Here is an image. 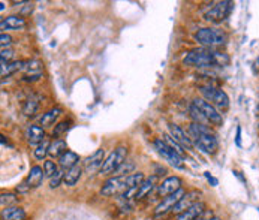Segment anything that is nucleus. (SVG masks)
Masks as SVG:
<instances>
[{
    "label": "nucleus",
    "mask_w": 259,
    "mask_h": 220,
    "mask_svg": "<svg viewBox=\"0 0 259 220\" xmlns=\"http://www.w3.org/2000/svg\"><path fill=\"white\" fill-rule=\"evenodd\" d=\"M0 11H2V12L5 11V2H2V3H0Z\"/></svg>",
    "instance_id": "ea45409f"
},
{
    "label": "nucleus",
    "mask_w": 259,
    "mask_h": 220,
    "mask_svg": "<svg viewBox=\"0 0 259 220\" xmlns=\"http://www.w3.org/2000/svg\"><path fill=\"white\" fill-rule=\"evenodd\" d=\"M18 202V195L17 193H2V196H0V205H2V208H8V207H14L15 204Z\"/></svg>",
    "instance_id": "bb28decb"
},
{
    "label": "nucleus",
    "mask_w": 259,
    "mask_h": 220,
    "mask_svg": "<svg viewBox=\"0 0 259 220\" xmlns=\"http://www.w3.org/2000/svg\"><path fill=\"white\" fill-rule=\"evenodd\" d=\"M189 111H190V117L193 119V122L195 123H199V125H205L207 123V120L204 119V116L198 111L196 109V106L193 105V103H190V106H189Z\"/></svg>",
    "instance_id": "473e14b6"
},
{
    "label": "nucleus",
    "mask_w": 259,
    "mask_h": 220,
    "mask_svg": "<svg viewBox=\"0 0 259 220\" xmlns=\"http://www.w3.org/2000/svg\"><path fill=\"white\" fill-rule=\"evenodd\" d=\"M202 220H220L219 217H209V219H202Z\"/></svg>",
    "instance_id": "a19ab883"
},
{
    "label": "nucleus",
    "mask_w": 259,
    "mask_h": 220,
    "mask_svg": "<svg viewBox=\"0 0 259 220\" xmlns=\"http://www.w3.org/2000/svg\"><path fill=\"white\" fill-rule=\"evenodd\" d=\"M48 150H49V144L48 141H43L42 144H39L35 150H33V154L38 160H42L48 156Z\"/></svg>",
    "instance_id": "c85d7f7f"
},
{
    "label": "nucleus",
    "mask_w": 259,
    "mask_h": 220,
    "mask_svg": "<svg viewBox=\"0 0 259 220\" xmlns=\"http://www.w3.org/2000/svg\"><path fill=\"white\" fill-rule=\"evenodd\" d=\"M26 26V20L23 17H18V15H11V17H6L0 21V27H2L3 33L5 30H20V29H24Z\"/></svg>",
    "instance_id": "6ab92c4d"
},
{
    "label": "nucleus",
    "mask_w": 259,
    "mask_h": 220,
    "mask_svg": "<svg viewBox=\"0 0 259 220\" xmlns=\"http://www.w3.org/2000/svg\"><path fill=\"white\" fill-rule=\"evenodd\" d=\"M258 129H259V125H258Z\"/></svg>",
    "instance_id": "37998d69"
},
{
    "label": "nucleus",
    "mask_w": 259,
    "mask_h": 220,
    "mask_svg": "<svg viewBox=\"0 0 259 220\" xmlns=\"http://www.w3.org/2000/svg\"><path fill=\"white\" fill-rule=\"evenodd\" d=\"M126 156H128V148L120 145L117 148H114L108 157L105 159V162H103L102 168H100V174L102 176H110V174H114L122 165L126 162Z\"/></svg>",
    "instance_id": "423d86ee"
},
{
    "label": "nucleus",
    "mask_w": 259,
    "mask_h": 220,
    "mask_svg": "<svg viewBox=\"0 0 259 220\" xmlns=\"http://www.w3.org/2000/svg\"><path fill=\"white\" fill-rule=\"evenodd\" d=\"M38 106H39V102L36 97H29L26 102H24V106H23V114L26 117H32L35 116V113L38 111Z\"/></svg>",
    "instance_id": "a878e982"
},
{
    "label": "nucleus",
    "mask_w": 259,
    "mask_h": 220,
    "mask_svg": "<svg viewBox=\"0 0 259 220\" xmlns=\"http://www.w3.org/2000/svg\"><path fill=\"white\" fill-rule=\"evenodd\" d=\"M198 90L207 102H210L216 108H220V109L229 108V96L223 90H220L212 84H202L198 87Z\"/></svg>",
    "instance_id": "39448f33"
},
{
    "label": "nucleus",
    "mask_w": 259,
    "mask_h": 220,
    "mask_svg": "<svg viewBox=\"0 0 259 220\" xmlns=\"http://www.w3.org/2000/svg\"><path fill=\"white\" fill-rule=\"evenodd\" d=\"M162 139H164V141H165L168 145H171V147H173V148H174L177 153H180V154L184 157V153H186V151L183 150V145H181V144H178V142H177V141H175V139H174L171 135H164V138H162Z\"/></svg>",
    "instance_id": "2f4dec72"
},
{
    "label": "nucleus",
    "mask_w": 259,
    "mask_h": 220,
    "mask_svg": "<svg viewBox=\"0 0 259 220\" xmlns=\"http://www.w3.org/2000/svg\"><path fill=\"white\" fill-rule=\"evenodd\" d=\"M105 150L99 148L96 150L91 156H88L84 162H83V168L87 174H94L96 171H100L103 162H105Z\"/></svg>",
    "instance_id": "9b49d317"
},
{
    "label": "nucleus",
    "mask_w": 259,
    "mask_h": 220,
    "mask_svg": "<svg viewBox=\"0 0 259 220\" xmlns=\"http://www.w3.org/2000/svg\"><path fill=\"white\" fill-rule=\"evenodd\" d=\"M184 193H186V192H184L183 189H180L178 192H175V193H173V195H168V196L162 198V201L158 204V207L154 208V216H164L165 213L173 211L174 207L180 202V199L183 198Z\"/></svg>",
    "instance_id": "9d476101"
},
{
    "label": "nucleus",
    "mask_w": 259,
    "mask_h": 220,
    "mask_svg": "<svg viewBox=\"0 0 259 220\" xmlns=\"http://www.w3.org/2000/svg\"><path fill=\"white\" fill-rule=\"evenodd\" d=\"M204 213H205V205L202 202H196L186 211L180 213L177 216V220H199Z\"/></svg>",
    "instance_id": "f3484780"
},
{
    "label": "nucleus",
    "mask_w": 259,
    "mask_h": 220,
    "mask_svg": "<svg viewBox=\"0 0 259 220\" xmlns=\"http://www.w3.org/2000/svg\"><path fill=\"white\" fill-rule=\"evenodd\" d=\"M62 113H63V109H62L60 106H56V108L48 109V111H46L45 114L41 116L39 125H41L42 128H51V126H53V125L57 122V119L60 117Z\"/></svg>",
    "instance_id": "a211bd4d"
},
{
    "label": "nucleus",
    "mask_w": 259,
    "mask_h": 220,
    "mask_svg": "<svg viewBox=\"0 0 259 220\" xmlns=\"http://www.w3.org/2000/svg\"><path fill=\"white\" fill-rule=\"evenodd\" d=\"M29 190H30V189L26 186V183H24V181H23L21 184H18V186H17V192H18V193H27Z\"/></svg>",
    "instance_id": "58836bf2"
},
{
    "label": "nucleus",
    "mask_w": 259,
    "mask_h": 220,
    "mask_svg": "<svg viewBox=\"0 0 259 220\" xmlns=\"http://www.w3.org/2000/svg\"><path fill=\"white\" fill-rule=\"evenodd\" d=\"M192 103L204 116L207 123H210L213 126H222L223 125V117H222V114L219 113V109L215 105H212L210 102H207L205 99H195Z\"/></svg>",
    "instance_id": "6e6552de"
},
{
    "label": "nucleus",
    "mask_w": 259,
    "mask_h": 220,
    "mask_svg": "<svg viewBox=\"0 0 259 220\" xmlns=\"http://www.w3.org/2000/svg\"><path fill=\"white\" fill-rule=\"evenodd\" d=\"M63 178H65V173L63 171H59L53 178L49 180V187L51 189H57L60 186V183L63 181Z\"/></svg>",
    "instance_id": "72a5a7b5"
},
{
    "label": "nucleus",
    "mask_w": 259,
    "mask_h": 220,
    "mask_svg": "<svg viewBox=\"0 0 259 220\" xmlns=\"http://www.w3.org/2000/svg\"><path fill=\"white\" fill-rule=\"evenodd\" d=\"M181 186H183V180H181L180 177H177V176H173V177L165 178V180L159 184L158 193H159L162 198H165V196H168V195H173V193L178 192V190L181 189Z\"/></svg>",
    "instance_id": "f8f14e48"
},
{
    "label": "nucleus",
    "mask_w": 259,
    "mask_h": 220,
    "mask_svg": "<svg viewBox=\"0 0 259 220\" xmlns=\"http://www.w3.org/2000/svg\"><path fill=\"white\" fill-rule=\"evenodd\" d=\"M187 135L190 136L192 142L205 154H215L219 150V141L212 133L209 126L193 122L187 128Z\"/></svg>",
    "instance_id": "f03ea898"
},
{
    "label": "nucleus",
    "mask_w": 259,
    "mask_h": 220,
    "mask_svg": "<svg viewBox=\"0 0 259 220\" xmlns=\"http://www.w3.org/2000/svg\"><path fill=\"white\" fill-rule=\"evenodd\" d=\"M0 45H2V49L9 48V46L12 45V36L2 32V35H0Z\"/></svg>",
    "instance_id": "f704fd0d"
},
{
    "label": "nucleus",
    "mask_w": 259,
    "mask_h": 220,
    "mask_svg": "<svg viewBox=\"0 0 259 220\" xmlns=\"http://www.w3.org/2000/svg\"><path fill=\"white\" fill-rule=\"evenodd\" d=\"M195 41L205 48L222 46L228 42V35L225 30L217 27H202L193 35Z\"/></svg>",
    "instance_id": "7ed1b4c3"
},
{
    "label": "nucleus",
    "mask_w": 259,
    "mask_h": 220,
    "mask_svg": "<svg viewBox=\"0 0 259 220\" xmlns=\"http://www.w3.org/2000/svg\"><path fill=\"white\" fill-rule=\"evenodd\" d=\"M23 66H24V60H20V62H11V63H6V62H2V68H0V74L2 77H9L18 71H23Z\"/></svg>",
    "instance_id": "393cba45"
},
{
    "label": "nucleus",
    "mask_w": 259,
    "mask_h": 220,
    "mask_svg": "<svg viewBox=\"0 0 259 220\" xmlns=\"http://www.w3.org/2000/svg\"><path fill=\"white\" fill-rule=\"evenodd\" d=\"M71 128V122L65 120V122H60L57 126H54V131H53V138H59L62 136L63 133L68 132V129Z\"/></svg>",
    "instance_id": "7c9ffc66"
},
{
    "label": "nucleus",
    "mask_w": 259,
    "mask_h": 220,
    "mask_svg": "<svg viewBox=\"0 0 259 220\" xmlns=\"http://www.w3.org/2000/svg\"><path fill=\"white\" fill-rule=\"evenodd\" d=\"M168 131H170V135L178 142V144H181L183 147H187V148H192V145H193V142H192V139H190V136L178 126V125H174V123H170L168 125Z\"/></svg>",
    "instance_id": "2eb2a0df"
},
{
    "label": "nucleus",
    "mask_w": 259,
    "mask_h": 220,
    "mask_svg": "<svg viewBox=\"0 0 259 220\" xmlns=\"http://www.w3.org/2000/svg\"><path fill=\"white\" fill-rule=\"evenodd\" d=\"M204 177L207 178V181H209L212 186H217V184H219V181H217V180H216L210 173H204Z\"/></svg>",
    "instance_id": "e433bc0d"
},
{
    "label": "nucleus",
    "mask_w": 259,
    "mask_h": 220,
    "mask_svg": "<svg viewBox=\"0 0 259 220\" xmlns=\"http://www.w3.org/2000/svg\"><path fill=\"white\" fill-rule=\"evenodd\" d=\"M128 190V176L123 177H111L103 183L100 189V195L103 196H116L123 195Z\"/></svg>",
    "instance_id": "1a4fd4ad"
},
{
    "label": "nucleus",
    "mask_w": 259,
    "mask_h": 220,
    "mask_svg": "<svg viewBox=\"0 0 259 220\" xmlns=\"http://www.w3.org/2000/svg\"><path fill=\"white\" fill-rule=\"evenodd\" d=\"M43 177H45L43 170H42L41 167H38V165H35V167L30 168L29 176H27V178L24 180V183H26V186L32 190V189H36V187H39V186L42 184Z\"/></svg>",
    "instance_id": "dca6fc26"
},
{
    "label": "nucleus",
    "mask_w": 259,
    "mask_h": 220,
    "mask_svg": "<svg viewBox=\"0 0 259 220\" xmlns=\"http://www.w3.org/2000/svg\"><path fill=\"white\" fill-rule=\"evenodd\" d=\"M14 57V51L11 48H6V49H2V56H0V59H2V62H6V63H11L9 60Z\"/></svg>",
    "instance_id": "c9c22d12"
},
{
    "label": "nucleus",
    "mask_w": 259,
    "mask_h": 220,
    "mask_svg": "<svg viewBox=\"0 0 259 220\" xmlns=\"http://www.w3.org/2000/svg\"><path fill=\"white\" fill-rule=\"evenodd\" d=\"M235 144L237 147H241V128L237 126V135H235Z\"/></svg>",
    "instance_id": "4c0bfd02"
},
{
    "label": "nucleus",
    "mask_w": 259,
    "mask_h": 220,
    "mask_svg": "<svg viewBox=\"0 0 259 220\" xmlns=\"http://www.w3.org/2000/svg\"><path fill=\"white\" fill-rule=\"evenodd\" d=\"M153 147H154V150L158 151V154L165 162H168L171 167H174L175 170H186V167H184V157L180 153H177L171 145H168L164 139H161V138L154 139Z\"/></svg>",
    "instance_id": "20e7f679"
},
{
    "label": "nucleus",
    "mask_w": 259,
    "mask_h": 220,
    "mask_svg": "<svg viewBox=\"0 0 259 220\" xmlns=\"http://www.w3.org/2000/svg\"><path fill=\"white\" fill-rule=\"evenodd\" d=\"M229 56L222 51H217L215 48H193L186 52L183 57V63L190 68H215V66H228L229 65Z\"/></svg>",
    "instance_id": "f257e3e1"
},
{
    "label": "nucleus",
    "mask_w": 259,
    "mask_h": 220,
    "mask_svg": "<svg viewBox=\"0 0 259 220\" xmlns=\"http://www.w3.org/2000/svg\"><path fill=\"white\" fill-rule=\"evenodd\" d=\"M43 173H45V177H46V178H49V180L53 178V177L59 173L56 162H53V160H45V163H43Z\"/></svg>",
    "instance_id": "cd10ccee"
},
{
    "label": "nucleus",
    "mask_w": 259,
    "mask_h": 220,
    "mask_svg": "<svg viewBox=\"0 0 259 220\" xmlns=\"http://www.w3.org/2000/svg\"><path fill=\"white\" fill-rule=\"evenodd\" d=\"M26 211L21 207H8L2 210V220H24Z\"/></svg>",
    "instance_id": "412c9836"
},
{
    "label": "nucleus",
    "mask_w": 259,
    "mask_h": 220,
    "mask_svg": "<svg viewBox=\"0 0 259 220\" xmlns=\"http://www.w3.org/2000/svg\"><path fill=\"white\" fill-rule=\"evenodd\" d=\"M81 174H83V168L80 167V165H75L74 168L68 170L65 173V178H63L65 186H69V187L75 186L78 183V180L81 178Z\"/></svg>",
    "instance_id": "4be33fe9"
},
{
    "label": "nucleus",
    "mask_w": 259,
    "mask_h": 220,
    "mask_svg": "<svg viewBox=\"0 0 259 220\" xmlns=\"http://www.w3.org/2000/svg\"><path fill=\"white\" fill-rule=\"evenodd\" d=\"M258 213H259V208H258Z\"/></svg>",
    "instance_id": "79ce46f5"
},
{
    "label": "nucleus",
    "mask_w": 259,
    "mask_h": 220,
    "mask_svg": "<svg viewBox=\"0 0 259 220\" xmlns=\"http://www.w3.org/2000/svg\"><path fill=\"white\" fill-rule=\"evenodd\" d=\"M135 168V165L132 162H125L122 167L114 173V177H123V176H130V171Z\"/></svg>",
    "instance_id": "c756f323"
},
{
    "label": "nucleus",
    "mask_w": 259,
    "mask_h": 220,
    "mask_svg": "<svg viewBox=\"0 0 259 220\" xmlns=\"http://www.w3.org/2000/svg\"><path fill=\"white\" fill-rule=\"evenodd\" d=\"M26 141L30 145H39L45 141V131L43 128L38 126V125H29L26 132H24Z\"/></svg>",
    "instance_id": "4468645a"
},
{
    "label": "nucleus",
    "mask_w": 259,
    "mask_h": 220,
    "mask_svg": "<svg viewBox=\"0 0 259 220\" xmlns=\"http://www.w3.org/2000/svg\"><path fill=\"white\" fill-rule=\"evenodd\" d=\"M156 183H158V176H151V177L145 178L142 181V184L139 186V189H138L136 199H142L144 196H147L154 187H156Z\"/></svg>",
    "instance_id": "5701e85b"
},
{
    "label": "nucleus",
    "mask_w": 259,
    "mask_h": 220,
    "mask_svg": "<svg viewBox=\"0 0 259 220\" xmlns=\"http://www.w3.org/2000/svg\"><path fill=\"white\" fill-rule=\"evenodd\" d=\"M68 151V145H66V141L63 139H54L53 142L49 144V150H48V154L51 157H60L63 156L65 153Z\"/></svg>",
    "instance_id": "b1692460"
},
{
    "label": "nucleus",
    "mask_w": 259,
    "mask_h": 220,
    "mask_svg": "<svg viewBox=\"0 0 259 220\" xmlns=\"http://www.w3.org/2000/svg\"><path fill=\"white\" fill-rule=\"evenodd\" d=\"M199 196H201V192L199 190H190V192H186L184 195H183V198L180 199V202L174 207V213H183V211H186L187 208H190L192 205H195L196 202H199Z\"/></svg>",
    "instance_id": "ddd939ff"
},
{
    "label": "nucleus",
    "mask_w": 259,
    "mask_h": 220,
    "mask_svg": "<svg viewBox=\"0 0 259 220\" xmlns=\"http://www.w3.org/2000/svg\"><path fill=\"white\" fill-rule=\"evenodd\" d=\"M78 162H80V156H78L77 153L71 151V150H68L63 156L59 157L60 168H62V170H66V171L71 170V168H74L75 165H78Z\"/></svg>",
    "instance_id": "aec40b11"
},
{
    "label": "nucleus",
    "mask_w": 259,
    "mask_h": 220,
    "mask_svg": "<svg viewBox=\"0 0 259 220\" xmlns=\"http://www.w3.org/2000/svg\"><path fill=\"white\" fill-rule=\"evenodd\" d=\"M232 9H234V2H229V0H223V2L213 3L212 8L204 14V20L209 21V23L219 24L231 15Z\"/></svg>",
    "instance_id": "0eeeda50"
}]
</instances>
